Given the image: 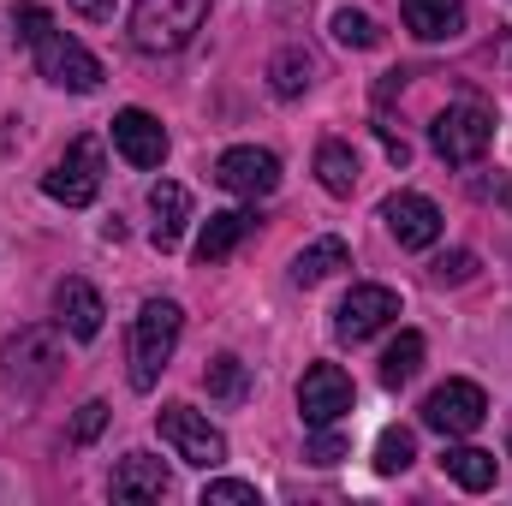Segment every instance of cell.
Returning a JSON list of instances; mask_svg holds the SVG:
<instances>
[{
  "mask_svg": "<svg viewBox=\"0 0 512 506\" xmlns=\"http://www.w3.org/2000/svg\"><path fill=\"white\" fill-rule=\"evenodd\" d=\"M334 42H340V48H376V42H382V30H376V18H370V12L340 6V12H334Z\"/></svg>",
  "mask_w": 512,
  "mask_h": 506,
  "instance_id": "484cf974",
  "label": "cell"
},
{
  "mask_svg": "<svg viewBox=\"0 0 512 506\" xmlns=\"http://www.w3.org/2000/svg\"><path fill=\"white\" fill-rule=\"evenodd\" d=\"M108 429V405L102 399H90V405H78V417H72V441L84 447V441H96Z\"/></svg>",
  "mask_w": 512,
  "mask_h": 506,
  "instance_id": "4dcf8cb0",
  "label": "cell"
},
{
  "mask_svg": "<svg viewBox=\"0 0 512 506\" xmlns=\"http://www.w3.org/2000/svg\"><path fill=\"white\" fill-rule=\"evenodd\" d=\"M507 453H512V441H507Z\"/></svg>",
  "mask_w": 512,
  "mask_h": 506,
  "instance_id": "836d02e7",
  "label": "cell"
},
{
  "mask_svg": "<svg viewBox=\"0 0 512 506\" xmlns=\"http://www.w3.org/2000/svg\"><path fill=\"white\" fill-rule=\"evenodd\" d=\"M316 179H322L328 197H352V191H358V155H352V143L328 137V143L316 149Z\"/></svg>",
  "mask_w": 512,
  "mask_h": 506,
  "instance_id": "44dd1931",
  "label": "cell"
},
{
  "mask_svg": "<svg viewBox=\"0 0 512 506\" xmlns=\"http://www.w3.org/2000/svg\"><path fill=\"white\" fill-rule=\"evenodd\" d=\"M382 221L405 251H429V245L441 239V209H435L423 191H393L382 203Z\"/></svg>",
  "mask_w": 512,
  "mask_h": 506,
  "instance_id": "7c38bea8",
  "label": "cell"
},
{
  "mask_svg": "<svg viewBox=\"0 0 512 506\" xmlns=\"http://www.w3.org/2000/svg\"><path fill=\"white\" fill-rule=\"evenodd\" d=\"M209 18V0H137L131 6V48L137 54H179Z\"/></svg>",
  "mask_w": 512,
  "mask_h": 506,
  "instance_id": "3957f363",
  "label": "cell"
},
{
  "mask_svg": "<svg viewBox=\"0 0 512 506\" xmlns=\"http://www.w3.org/2000/svg\"><path fill=\"white\" fill-rule=\"evenodd\" d=\"M215 179L233 191V197H268L274 185H280V155L274 149H256V143H239V149H227L221 161H215Z\"/></svg>",
  "mask_w": 512,
  "mask_h": 506,
  "instance_id": "8fae6325",
  "label": "cell"
},
{
  "mask_svg": "<svg viewBox=\"0 0 512 506\" xmlns=\"http://www.w3.org/2000/svg\"><path fill=\"white\" fill-rule=\"evenodd\" d=\"M393 316H399V292H393V286H352V292L340 298V310H334V334H340L346 346H364V340L382 334Z\"/></svg>",
  "mask_w": 512,
  "mask_h": 506,
  "instance_id": "9c48e42d",
  "label": "cell"
},
{
  "mask_svg": "<svg viewBox=\"0 0 512 506\" xmlns=\"http://www.w3.org/2000/svg\"><path fill=\"white\" fill-rule=\"evenodd\" d=\"M471 274H477V256H471V251L435 256V268H429V280H435V286H465Z\"/></svg>",
  "mask_w": 512,
  "mask_h": 506,
  "instance_id": "f1b7e54d",
  "label": "cell"
},
{
  "mask_svg": "<svg viewBox=\"0 0 512 506\" xmlns=\"http://www.w3.org/2000/svg\"><path fill=\"white\" fill-rule=\"evenodd\" d=\"M483 417H489V393L477 381H441L423 399V423L435 435H471V429H483Z\"/></svg>",
  "mask_w": 512,
  "mask_h": 506,
  "instance_id": "ba28073f",
  "label": "cell"
},
{
  "mask_svg": "<svg viewBox=\"0 0 512 506\" xmlns=\"http://www.w3.org/2000/svg\"><path fill=\"white\" fill-rule=\"evenodd\" d=\"M12 30H18L24 42H36V36L54 30V18H48V6H36V0H12Z\"/></svg>",
  "mask_w": 512,
  "mask_h": 506,
  "instance_id": "83f0119b",
  "label": "cell"
},
{
  "mask_svg": "<svg viewBox=\"0 0 512 506\" xmlns=\"http://www.w3.org/2000/svg\"><path fill=\"white\" fill-rule=\"evenodd\" d=\"M149 215H155V251H173L185 239V221H191V191L173 179L149 185Z\"/></svg>",
  "mask_w": 512,
  "mask_h": 506,
  "instance_id": "2e32d148",
  "label": "cell"
},
{
  "mask_svg": "<svg viewBox=\"0 0 512 506\" xmlns=\"http://www.w3.org/2000/svg\"><path fill=\"white\" fill-rule=\"evenodd\" d=\"M60 364H66V346H60L54 328H18V334L0 346V376H6V387H12L18 399L48 393L54 376H60Z\"/></svg>",
  "mask_w": 512,
  "mask_h": 506,
  "instance_id": "7a4b0ae2",
  "label": "cell"
},
{
  "mask_svg": "<svg viewBox=\"0 0 512 506\" xmlns=\"http://www.w3.org/2000/svg\"><path fill=\"white\" fill-rule=\"evenodd\" d=\"M441 465H447V477H453L465 495L495 489V471H501V465H495V453H483V447H447V459H441Z\"/></svg>",
  "mask_w": 512,
  "mask_h": 506,
  "instance_id": "7402d4cb",
  "label": "cell"
},
{
  "mask_svg": "<svg viewBox=\"0 0 512 506\" xmlns=\"http://www.w3.org/2000/svg\"><path fill=\"white\" fill-rule=\"evenodd\" d=\"M417 370H423V334H417V328H405V334L382 352V387H405Z\"/></svg>",
  "mask_w": 512,
  "mask_h": 506,
  "instance_id": "cb8c5ba5",
  "label": "cell"
},
{
  "mask_svg": "<svg viewBox=\"0 0 512 506\" xmlns=\"http://www.w3.org/2000/svg\"><path fill=\"white\" fill-rule=\"evenodd\" d=\"M405 30L417 42H453L465 30V0H405Z\"/></svg>",
  "mask_w": 512,
  "mask_h": 506,
  "instance_id": "e0dca14e",
  "label": "cell"
},
{
  "mask_svg": "<svg viewBox=\"0 0 512 506\" xmlns=\"http://www.w3.org/2000/svg\"><path fill=\"white\" fill-rule=\"evenodd\" d=\"M114 149L126 155L131 167H161L167 161V131H161V120L155 114H143V108H120L114 114Z\"/></svg>",
  "mask_w": 512,
  "mask_h": 506,
  "instance_id": "4fadbf2b",
  "label": "cell"
},
{
  "mask_svg": "<svg viewBox=\"0 0 512 506\" xmlns=\"http://www.w3.org/2000/svg\"><path fill=\"white\" fill-rule=\"evenodd\" d=\"M340 268H352L346 239H316V245H304V251L292 256V280H298V286H322V280L340 274Z\"/></svg>",
  "mask_w": 512,
  "mask_h": 506,
  "instance_id": "ffe728a7",
  "label": "cell"
},
{
  "mask_svg": "<svg viewBox=\"0 0 512 506\" xmlns=\"http://www.w3.org/2000/svg\"><path fill=\"white\" fill-rule=\"evenodd\" d=\"M256 227H262V215H256V209H221V215H209V221H203V233H197V262H203V268H209V262H227V256L256 233Z\"/></svg>",
  "mask_w": 512,
  "mask_h": 506,
  "instance_id": "9a60e30c",
  "label": "cell"
},
{
  "mask_svg": "<svg viewBox=\"0 0 512 506\" xmlns=\"http://www.w3.org/2000/svg\"><path fill=\"white\" fill-rule=\"evenodd\" d=\"M203 387H209V399H221V405H239V399L251 393V370H245V358L221 352V358L203 370Z\"/></svg>",
  "mask_w": 512,
  "mask_h": 506,
  "instance_id": "603a6c76",
  "label": "cell"
},
{
  "mask_svg": "<svg viewBox=\"0 0 512 506\" xmlns=\"http://www.w3.org/2000/svg\"><path fill=\"white\" fill-rule=\"evenodd\" d=\"M161 441L185 459V465H197V471H215L221 459H227V435L203 417V411H191V405H161Z\"/></svg>",
  "mask_w": 512,
  "mask_h": 506,
  "instance_id": "8992f818",
  "label": "cell"
},
{
  "mask_svg": "<svg viewBox=\"0 0 512 506\" xmlns=\"http://www.w3.org/2000/svg\"><path fill=\"white\" fill-rule=\"evenodd\" d=\"M429 143H435V155H441L447 167H471V161H483L489 143H495V114H489L483 102H453L447 114H435Z\"/></svg>",
  "mask_w": 512,
  "mask_h": 506,
  "instance_id": "277c9868",
  "label": "cell"
},
{
  "mask_svg": "<svg viewBox=\"0 0 512 506\" xmlns=\"http://www.w3.org/2000/svg\"><path fill=\"white\" fill-rule=\"evenodd\" d=\"M203 506H262V495H256V483L221 477V483H209V489H203Z\"/></svg>",
  "mask_w": 512,
  "mask_h": 506,
  "instance_id": "4316f807",
  "label": "cell"
},
{
  "mask_svg": "<svg viewBox=\"0 0 512 506\" xmlns=\"http://www.w3.org/2000/svg\"><path fill=\"white\" fill-rule=\"evenodd\" d=\"M42 191H48L54 203H66V209L96 203V191H102V143H96V137H78V143L42 173Z\"/></svg>",
  "mask_w": 512,
  "mask_h": 506,
  "instance_id": "52a82bcc",
  "label": "cell"
},
{
  "mask_svg": "<svg viewBox=\"0 0 512 506\" xmlns=\"http://www.w3.org/2000/svg\"><path fill=\"white\" fill-rule=\"evenodd\" d=\"M501 203H507V209H512V185H501Z\"/></svg>",
  "mask_w": 512,
  "mask_h": 506,
  "instance_id": "d6a6232c",
  "label": "cell"
},
{
  "mask_svg": "<svg viewBox=\"0 0 512 506\" xmlns=\"http://www.w3.org/2000/svg\"><path fill=\"white\" fill-rule=\"evenodd\" d=\"M304 459H310V465H340V459H346V435H340L334 423H328V429H316V435H310V447H304Z\"/></svg>",
  "mask_w": 512,
  "mask_h": 506,
  "instance_id": "f546056e",
  "label": "cell"
},
{
  "mask_svg": "<svg viewBox=\"0 0 512 506\" xmlns=\"http://www.w3.org/2000/svg\"><path fill=\"white\" fill-rule=\"evenodd\" d=\"M316 78H322V66H316V54H310L304 42H286V48L268 60V90H274V96H286V102H292V96H304Z\"/></svg>",
  "mask_w": 512,
  "mask_h": 506,
  "instance_id": "ac0fdd59",
  "label": "cell"
},
{
  "mask_svg": "<svg viewBox=\"0 0 512 506\" xmlns=\"http://www.w3.org/2000/svg\"><path fill=\"white\" fill-rule=\"evenodd\" d=\"M167 489H173V477L149 453H126V465L114 471V501H161Z\"/></svg>",
  "mask_w": 512,
  "mask_h": 506,
  "instance_id": "d6986e66",
  "label": "cell"
},
{
  "mask_svg": "<svg viewBox=\"0 0 512 506\" xmlns=\"http://www.w3.org/2000/svg\"><path fill=\"white\" fill-rule=\"evenodd\" d=\"M36 48V66H42V78L54 84V90H72V96H90V90H102V60L78 42V36H66V30H48V36H36L30 42Z\"/></svg>",
  "mask_w": 512,
  "mask_h": 506,
  "instance_id": "5b68a950",
  "label": "cell"
},
{
  "mask_svg": "<svg viewBox=\"0 0 512 506\" xmlns=\"http://www.w3.org/2000/svg\"><path fill=\"white\" fill-rule=\"evenodd\" d=\"M352 376L340 370V364H310L304 381H298V417L310 423V429H328V423H340L346 411H352Z\"/></svg>",
  "mask_w": 512,
  "mask_h": 506,
  "instance_id": "30bf717a",
  "label": "cell"
},
{
  "mask_svg": "<svg viewBox=\"0 0 512 506\" xmlns=\"http://www.w3.org/2000/svg\"><path fill=\"white\" fill-rule=\"evenodd\" d=\"M179 334H185V310H179L173 298H149V304L131 316V387H137V393H149V387L161 381L173 346H179Z\"/></svg>",
  "mask_w": 512,
  "mask_h": 506,
  "instance_id": "6da1fadb",
  "label": "cell"
},
{
  "mask_svg": "<svg viewBox=\"0 0 512 506\" xmlns=\"http://www.w3.org/2000/svg\"><path fill=\"white\" fill-rule=\"evenodd\" d=\"M102 316H108V304H102V292L90 280H60L54 286V322L72 340H96L102 334Z\"/></svg>",
  "mask_w": 512,
  "mask_h": 506,
  "instance_id": "5bb4252c",
  "label": "cell"
},
{
  "mask_svg": "<svg viewBox=\"0 0 512 506\" xmlns=\"http://www.w3.org/2000/svg\"><path fill=\"white\" fill-rule=\"evenodd\" d=\"M411 459H417L411 429H382V435H376V471H382V477H399Z\"/></svg>",
  "mask_w": 512,
  "mask_h": 506,
  "instance_id": "d4e9b609",
  "label": "cell"
},
{
  "mask_svg": "<svg viewBox=\"0 0 512 506\" xmlns=\"http://www.w3.org/2000/svg\"><path fill=\"white\" fill-rule=\"evenodd\" d=\"M72 6H78L84 18H96V24H102V18H114V0H72Z\"/></svg>",
  "mask_w": 512,
  "mask_h": 506,
  "instance_id": "1f68e13d",
  "label": "cell"
}]
</instances>
